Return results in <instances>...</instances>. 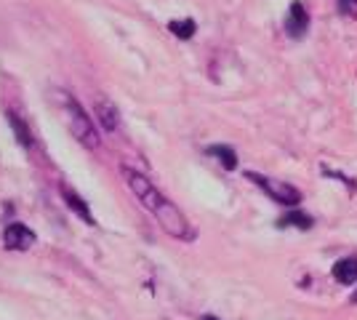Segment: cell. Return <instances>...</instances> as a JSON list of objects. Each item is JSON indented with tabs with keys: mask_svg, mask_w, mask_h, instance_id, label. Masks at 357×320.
<instances>
[{
	"mask_svg": "<svg viewBox=\"0 0 357 320\" xmlns=\"http://www.w3.org/2000/svg\"><path fill=\"white\" fill-rule=\"evenodd\" d=\"M123 179L128 184V190L136 195V200L158 219V224H160L171 238H176V241H192L195 229H192V224L187 222V216L178 211L176 206L165 198L163 192L149 182L144 174H139V171L126 166L123 168Z\"/></svg>",
	"mask_w": 357,
	"mask_h": 320,
	"instance_id": "1",
	"label": "cell"
},
{
	"mask_svg": "<svg viewBox=\"0 0 357 320\" xmlns=\"http://www.w3.org/2000/svg\"><path fill=\"white\" fill-rule=\"evenodd\" d=\"M206 155L216 158L227 171H235L238 168V153L232 147H227V144H211L208 150H206Z\"/></svg>",
	"mask_w": 357,
	"mask_h": 320,
	"instance_id": "11",
	"label": "cell"
},
{
	"mask_svg": "<svg viewBox=\"0 0 357 320\" xmlns=\"http://www.w3.org/2000/svg\"><path fill=\"white\" fill-rule=\"evenodd\" d=\"M203 320H219L216 315H203Z\"/></svg>",
	"mask_w": 357,
	"mask_h": 320,
	"instance_id": "14",
	"label": "cell"
},
{
	"mask_svg": "<svg viewBox=\"0 0 357 320\" xmlns=\"http://www.w3.org/2000/svg\"><path fill=\"white\" fill-rule=\"evenodd\" d=\"M61 105H64V112H67V125H70L73 137L77 139L83 147L96 150V147H99V131H96V125H93V118L83 109V105H80L77 99L67 96V93H64Z\"/></svg>",
	"mask_w": 357,
	"mask_h": 320,
	"instance_id": "2",
	"label": "cell"
},
{
	"mask_svg": "<svg viewBox=\"0 0 357 320\" xmlns=\"http://www.w3.org/2000/svg\"><path fill=\"white\" fill-rule=\"evenodd\" d=\"M59 192H61V198H64V203H67V208L70 211H75L89 227H93L96 224V219H93V213H91V208H89V203L80 198L77 192H75L70 184H59Z\"/></svg>",
	"mask_w": 357,
	"mask_h": 320,
	"instance_id": "6",
	"label": "cell"
},
{
	"mask_svg": "<svg viewBox=\"0 0 357 320\" xmlns=\"http://www.w3.org/2000/svg\"><path fill=\"white\" fill-rule=\"evenodd\" d=\"M336 6H339V14L342 16H349V19L357 16V0H336Z\"/></svg>",
	"mask_w": 357,
	"mask_h": 320,
	"instance_id": "13",
	"label": "cell"
},
{
	"mask_svg": "<svg viewBox=\"0 0 357 320\" xmlns=\"http://www.w3.org/2000/svg\"><path fill=\"white\" fill-rule=\"evenodd\" d=\"M352 305H357V291L352 294Z\"/></svg>",
	"mask_w": 357,
	"mask_h": 320,
	"instance_id": "15",
	"label": "cell"
},
{
	"mask_svg": "<svg viewBox=\"0 0 357 320\" xmlns=\"http://www.w3.org/2000/svg\"><path fill=\"white\" fill-rule=\"evenodd\" d=\"M333 280L336 283H342V286H355L357 280V259L355 257H344V259H339L336 264H333Z\"/></svg>",
	"mask_w": 357,
	"mask_h": 320,
	"instance_id": "9",
	"label": "cell"
},
{
	"mask_svg": "<svg viewBox=\"0 0 357 320\" xmlns=\"http://www.w3.org/2000/svg\"><path fill=\"white\" fill-rule=\"evenodd\" d=\"M168 30L174 32L178 40H190L197 32V24H195V19H174V22H168Z\"/></svg>",
	"mask_w": 357,
	"mask_h": 320,
	"instance_id": "12",
	"label": "cell"
},
{
	"mask_svg": "<svg viewBox=\"0 0 357 320\" xmlns=\"http://www.w3.org/2000/svg\"><path fill=\"white\" fill-rule=\"evenodd\" d=\"M278 227L285 229V227H296V229H312L314 227V219L310 216V213L298 211V208H294L291 213H285V216H280L278 219Z\"/></svg>",
	"mask_w": 357,
	"mask_h": 320,
	"instance_id": "10",
	"label": "cell"
},
{
	"mask_svg": "<svg viewBox=\"0 0 357 320\" xmlns=\"http://www.w3.org/2000/svg\"><path fill=\"white\" fill-rule=\"evenodd\" d=\"M307 30H310V14H307V8H304L301 0H294L288 6V14H285V32H288V38L301 40Z\"/></svg>",
	"mask_w": 357,
	"mask_h": 320,
	"instance_id": "5",
	"label": "cell"
},
{
	"mask_svg": "<svg viewBox=\"0 0 357 320\" xmlns=\"http://www.w3.org/2000/svg\"><path fill=\"white\" fill-rule=\"evenodd\" d=\"M35 241H38L35 232L27 224H22V222H11L3 229V245L8 251H27V248L35 245Z\"/></svg>",
	"mask_w": 357,
	"mask_h": 320,
	"instance_id": "4",
	"label": "cell"
},
{
	"mask_svg": "<svg viewBox=\"0 0 357 320\" xmlns=\"http://www.w3.org/2000/svg\"><path fill=\"white\" fill-rule=\"evenodd\" d=\"M93 112H96V118H99V123H102V128H105V131L112 134V131H118L120 128V112H118V107L112 105L109 99L102 96V99L96 102V107H93Z\"/></svg>",
	"mask_w": 357,
	"mask_h": 320,
	"instance_id": "7",
	"label": "cell"
},
{
	"mask_svg": "<svg viewBox=\"0 0 357 320\" xmlns=\"http://www.w3.org/2000/svg\"><path fill=\"white\" fill-rule=\"evenodd\" d=\"M6 118H8V125H11V131H14L16 142L24 147V150H32V144H35V139H32V131H30V123L24 121L22 115H16L14 109H8L6 112Z\"/></svg>",
	"mask_w": 357,
	"mask_h": 320,
	"instance_id": "8",
	"label": "cell"
},
{
	"mask_svg": "<svg viewBox=\"0 0 357 320\" xmlns=\"http://www.w3.org/2000/svg\"><path fill=\"white\" fill-rule=\"evenodd\" d=\"M245 179L256 184L259 190H264L269 198L275 200V203H280V206H291V208H296L298 203H301V192H298L294 184L280 182V179H269V176L256 174V171H245Z\"/></svg>",
	"mask_w": 357,
	"mask_h": 320,
	"instance_id": "3",
	"label": "cell"
}]
</instances>
